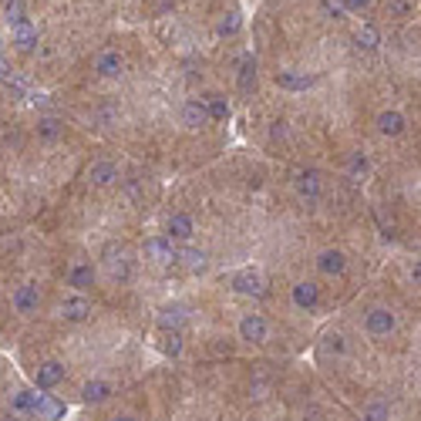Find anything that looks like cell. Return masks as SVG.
<instances>
[{
	"label": "cell",
	"instance_id": "10",
	"mask_svg": "<svg viewBox=\"0 0 421 421\" xmlns=\"http://www.w3.org/2000/svg\"><path fill=\"white\" fill-rule=\"evenodd\" d=\"M317 269H320L324 276H341V273L347 269L344 253H337V250H327V253H320V256H317Z\"/></svg>",
	"mask_w": 421,
	"mask_h": 421
},
{
	"label": "cell",
	"instance_id": "9",
	"mask_svg": "<svg viewBox=\"0 0 421 421\" xmlns=\"http://www.w3.org/2000/svg\"><path fill=\"white\" fill-rule=\"evenodd\" d=\"M317 300H320V287L313 280H304V283L293 287V304L300 306V310H313Z\"/></svg>",
	"mask_w": 421,
	"mask_h": 421
},
{
	"label": "cell",
	"instance_id": "2",
	"mask_svg": "<svg viewBox=\"0 0 421 421\" xmlns=\"http://www.w3.org/2000/svg\"><path fill=\"white\" fill-rule=\"evenodd\" d=\"M145 256L158 263V267H172V263H179V250L172 246V239H165V236H155L145 243Z\"/></svg>",
	"mask_w": 421,
	"mask_h": 421
},
{
	"label": "cell",
	"instance_id": "18",
	"mask_svg": "<svg viewBox=\"0 0 421 421\" xmlns=\"http://www.w3.org/2000/svg\"><path fill=\"white\" fill-rule=\"evenodd\" d=\"M378 132L381 135H401L405 132V115L401 112H381L378 115Z\"/></svg>",
	"mask_w": 421,
	"mask_h": 421
},
{
	"label": "cell",
	"instance_id": "27",
	"mask_svg": "<svg viewBox=\"0 0 421 421\" xmlns=\"http://www.w3.org/2000/svg\"><path fill=\"white\" fill-rule=\"evenodd\" d=\"M38 135L40 139H58V135H61V121H58V118H40Z\"/></svg>",
	"mask_w": 421,
	"mask_h": 421
},
{
	"label": "cell",
	"instance_id": "22",
	"mask_svg": "<svg viewBox=\"0 0 421 421\" xmlns=\"http://www.w3.org/2000/svg\"><path fill=\"white\" fill-rule=\"evenodd\" d=\"M297 192H300L304 199H317V195H320V176H317V172H300V176H297Z\"/></svg>",
	"mask_w": 421,
	"mask_h": 421
},
{
	"label": "cell",
	"instance_id": "33",
	"mask_svg": "<svg viewBox=\"0 0 421 421\" xmlns=\"http://www.w3.org/2000/svg\"><path fill=\"white\" fill-rule=\"evenodd\" d=\"M387 14L405 17V14H408V3H405V0H387Z\"/></svg>",
	"mask_w": 421,
	"mask_h": 421
},
{
	"label": "cell",
	"instance_id": "39",
	"mask_svg": "<svg viewBox=\"0 0 421 421\" xmlns=\"http://www.w3.org/2000/svg\"><path fill=\"white\" fill-rule=\"evenodd\" d=\"M7 421H17V418H7Z\"/></svg>",
	"mask_w": 421,
	"mask_h": 421
},
{
	"label": "cell",
	"instance_id": "11",
	"mask_svg": "<svg viewBox=\"0 0 421 421\" xmlns=\"http://www.w3.org/2000/svg\"><path fill=\"white\" fill-rule=\"evenodd\" d=\"M115 179H118L115 162H105V158H101V162H95V165L88 169V182H91V186H108V182H115Z\"/></svg>",
	"mask_w": 421,
	"mask_h": 421
},
{
	"label": "cell",
	"instance_id": "28",
	"mask_svg": "<svg viewBox=\"0 0 421 421\" xmlns=\"http://www.w3.org/2000/svg\"><path fill=\"white\" fill-rule=\"evenodd\" d=\"M34 398H38L34 391H17V394H14V411H27V415H31Z\"/></svg>",
	"mask_w": 421,
	"mask_h": 421
},
{
	"label": "cell",
	"instance_id": "38",
	"mask_svg": "<svg viewBox=\"0 0 421 421\" xmlns=\"http://www.w3.org/2000/svg\"><path fill=\"white\" fill-rule=\"evenodd\" d=\"M0 58H3V47H0Z\"/></svg>",
	"mask_w": 421,
	"mask_h": 421
},
{
	"label": "cell",
	"instance_id": "3",
	"mask_svg": "<svg viewBox=\"0 0 421 421\" xmlns=\"http://www.w3.org/2000/svg\"><path fill=\"white\" fill-rule=\"evenodd\" d=\"M31 415H34L38 421H61L64 415H68V408H64V401H58L54 394H38Z\"/></svg>",
	"mask_w": 421,
	"mask_h": 421
},
{
	"label": "cell",
	"instance_id": "1",
	"mask_svg": "<svg viewBox=\"0 0 421 421\" xmlns=\"http://www.w3.org/2000/svg\"><path fill=\"white\" fill-rule=\"evenodd\" d=\"M232 290L243 293V297H263L267 293V280H263V273L256 267H246L232 276Z\"/></svg>",
	"mask_w": 421,
	"mask_h": 421
},
{
	"label": "cell",
	"instance_id": "14",
	"mask_svg": "<svg viewBox=\"0 0 421 421\" xmlns=\"http://www.w3.org/2000/svg\"><path fill=\"white\" fill-rule=\"evenodd\" d=\"M121 68H125V61L118 58V51H105V54H98V61H95V71L101 77H118Z\"/></svg>",
	"mask_w": 421,
	"mask_h": 421
},
{
	"label": "cell",
	"instance_id": "25",
	"mask_svg": "<svg viewBox=\"0 0 421 421\" xmlns=\"http://www.w3.org/2000/svg\"><path fill=\"white\" fill-rule=\"evenodd\" d=\"M7 24L14 27V24H21V21H27V3L24 0H7Z\"/></svg>",
	"mask_w": 421,
	"mask_h": 421
},
{
	"label": "cell",
	"instance_id": "32",
	"mask_svg": "<svg viewBox=\"0 0 421 421\" xmlns=\"http://www.w3.org/2000/svg\"><path fill=\"white\" fill-rule=\"evenodd\" d=\"M364 421H387V405H371L364 411Z\"/></svg>",
	"mask_w": 421,
	"mask_h": 421
},
{
	"label": "cell",
	"instance_id": "19",
	"mask_svg": "<svg viewBox=\"0 0 421 421\" xmlns=\"http://www.w3.org/2000/svg\"><path fill=\"white\" fill-rule=\"evenodd\" d=\"M81 398H84L88 405L108 401V398H112V384H108V381H88V384H84V391H81Z\"/></svg>",
	"mask_w": 421,
	"mask_h": 421
},
{
	"label": "cell",
	"instance_id": "5",
	"mask_svg": "<svg viewBox=\"0 0 421 421\" xmlns=\"http://www.w3.org/2000/svg\"><path fill=\"white\" fill-rule=\"evenodd\" d=\"M267 334H269V327H267V320H263L260 313H246V317L239 320V337H243V341H250V344H263V341H267Z\"/></svg>",
	"mask_w": 421,
	"mask_h": 421
},
{
	"label": "cell",
	"instance_id": "15",
	"mask_svg": "<svg viewBox=\"0 0 421 421\" xmlns=\"http://www.w3.org/2000/svg\"><path fill=\"white\" fill-rule=\"evenodd\" d=\"M313 81H317L313 75H297V71H280V75H276V84L287 88V91H306Z\"/></svg>",
	"mask_w": 421,
	"mask_h": 421
},
{
	"label": "cell",
	"instance_id": "12",
	"mask_svg": "<svg viewBox=\"0 0 421 421\" xmlns=\"http://www.w3.org/2000/svg\"><path fill=\"white\" fill-rule=\"evenodd\" d=\"M236 81H239V91H253V88H256V58H253V54H243V58H239Z\"/></svg>",
	"mask_w": 421,
	"mask_h": 421
},
{
	"label": "cell",
	"instance_id": "6",
	"mask_svg": "<svg viewBox=\"0 0 421 421\" xmlns=\"http://www.w3.org/2000/svg\"><path fill=\"white\" fill-rule=\"evenodd\" d=\"M10 44L17 47V51H34L38 47V27L31 24V21H21V24H14L10 27Z\"/></svg>",
	"mask_w": 421,
	"mask_h": 421
},
{
	"label": "cell",
	"instance_id": "7",
	"mask_svg": "<svg viewBox=\"0 0 421 421\" xmlns=\"http://www.w3.org/2000/svg\"><path fill=\"white\" fill-rule=\"evenodd\" d=\"M61 381H64V364L61 361H44L38 368V374H34V384H38L40 391H51V387H58Z\"/></svg>",
	"mask_w": 421,
	"mask_h": 421
},
{
	"label": "cell",
	"instance_id": "31",
	"mask_svg": "<svg viewBox=\"0 0 421 421\" xmlns=\"http://www.w3.org/2000/svg\"><path fill=\"white\" fill-rule=\"evenodd\" d=\"M108 269H112L115 280H125V276H128V260H125V256H121V260H108Z\"/></svg>",
	"mask_w": 421,
	"mask_h": 421
},
{
	"label": "cell",
	"instance_id": "37",
	"mask_svg": "<svg viewBox=\"0 0 421 421\" xmlns=\"http://www.w3.org/2000/svg\"><path fill=\"white\" fill-rule=\"evenodd\" d=\"M108 421H135V415H115V418H108Z\"/></svg>",
	"mask_w": 421,
	"mask_h": 421
},
{
	"label": "cell",
	"instance_id": "21",
	"mask_svg": "<svg viewBox=\"0 0 421 421\" xmlns=\"http://www.w3.org/2000/svg\"><path fill=\"white\" fill-rule=\"evenodd\" d=\"M179 260L192 269V273H202V269L209 267V256L202 253V250H195V246H186V250H179Z\"/></svg>",
	"mask_w": 421,
	"mask_h": 421
},
{
	"label": "cell",
	"instance_id": "35",
	"mask_svg": "<svg viewBox=\"0 0 421 421\" xmlns=\"http://www.w3.org/2000/svg\"><path fill=\"white\" fill-rule=\"evenodd\" d=\"M368 3H371V0H344V7H347V10H364Z\"/></svg>",
	"mask_w": 421,
	"mask_h": 421
},
{
	"label": "cell",
	"instance_id": "23",
	"mask_svg": "<svg viewBox=\"0 0 421 421\" xmlns=\"http://www.w3.org/2000/svg\"><path fill=\"white\" fill-rule=\"evenodd\" d=\"M357 44H361L364 51H374V47L381 44V34H378V27H371V24L357 27Z\"/></svg>",
	"mask_w": 421,
	"mask_h": 421
},
{
	"label": "cell",
	"instance_id": "16",
	"mask_svg": "<svg viewBox=\"0 0 421 421\" xmlns=\"http://www.w3.org/2000/svg\"><path fill=\"white\" fill-rule=\"evenodd\" d=\"M182 121H186V128H202V125H209L206 101H189V105L182 108Z\"/></svg>",
	"mask_w": 421,
	"mask_h": 421
},
{
	"label": "cell",
	"instance_id": "34",
	"mask_svg": "<svg viewBox=\"0 0 421 421\" xmlns=\"http://www.w3.org/2000/svg\"><path fill=\"white\" fill-rule=\"evenodd\" d=\"M350 172H361V176H364V172H368V158H364V155H354V158H350Z\"/></svg>",
	"mask_w": 421,
	"mask_h": 421
},
{
	"label": "cell",
	"instance_id": "4",
	"mask_svg": "<svg viewBox=\"0 0 421 421\" xmlns=\"http://www.w3.org/2000/svg\"><path fill=\"white\" fill-rule=\"evenodd\" d=\"M364 327H368L371 337H387V334L394 330V313H391L387 306H374V310H368Z\"/></svg>",
	"mask_w": 421,
	"mask_h": 421
},
{
	"label": "cell",
	"instance_id": "8",
	"mask_svg": "<svg viewBox=\"0 0 421 421\" xmlns=\"http://www.w3.org/2000/svg\"><path fill=\"white\" fill-rule=\"evenodd\" d=\"M38 306H40V293H38V287H17L14 290V310L17 313H38Z\"/></svg>",
	"mask_w": 421,
	"mask_h": 421
},
{
	"label": "cell",
	"instance_id": "24",
	"mask_svg": "<svg viewBox=\"0 0 421 421\" xmlns=\"http://www.w3.org/2000/svg\"><path fill=\"white\" fill-rule=\"evenodd\" d=\"M158 324H162V327H179V324H186V306H165L162 317H158Z\"/></svg>",
	"mask_w": 421,
	"mask_h": 421
},
{
	"label": "cell",
	"instance_id": "30",
	"mask_svg": "<svg viewBox=\"0 0 421 421\" xmlns=\"http://www.w3.org/2000/svg\"><path fill=\"white\" fill-rule=\"evenodd\" d=\"M324 350L344 354V337H341V334H327V337H324Z\"/></svg>",
	"mask_w": 421,
	"mask_h": 421
},
{
	"label": "cell",
	"instance_id": "20",
	"mask_svg": "<svg viewBox=\"0 0 421 421\" xmlns=\"http://www.w3.org/2000/svg\"><path fill=\"white\" fill-rule=\"evenodd\" d=\"M91 283H95V269L88 267V263L71 267V273H68V287H75V290H88Z\"/></svg>",
	"mask_w": 421,
	"mask_h": 421
},
{
	"label": "cell",
	"instance_id": "17",
	"mask_svg": "<svg viewBox=\"0 0 421 421\" xmlns=\"http://www.w3.org/2000/svg\"><path fill=\"white\" fill-rule=\"evenodd\" d=\"M192 216L186 213H176V216H169V239H189L192 236Z\"/></svg>",
	"mask_w": 421,
	"mask_h": 421
},
{
	"label": "cell",
	"instance_id": "13",
	"mask_svg": "<svg viewBox=\"0 0 421 421\" xmlns=\"http://www.w3.org/2000/svg\"><path fill=\"white\" fill-rule=\"evenodd\" d=\"M88 313H91V304H88L84 297H68V300L61 304V317H64V320H71V324L88 320Z\"/></svg>",
	"mask_w": 421,
	"mask_h": 421
},
{
	"label": "cell",
	"instance_id": "36",
	"mask_svg": "<svg viewBox=\"0 0 421 421\" xmlns=\"http://www.w3.org/2000/svg\"><path fill=\"white\" fill-rule=\"evenodd\" d=\"M7 77H10V68H7V61L0 58V81H7Z\"/></svg>",
	"mask_w": 421,
	"mask_h": 421
},
{
	"label": "cell",
	"instance_id": "26",
	"mask_svg": "<svg viewBox=\"0 0 421 421\" xmlns=\"http://www.w3.org/2000/svg\"><path fill=\"white\" fill-rule=\"evenodd\" d=\"M206 112H209V121L216 118V121H226L230 118V101L226 98H209L206 101Z\"/></svg>",
	"mask_w": 421,
	"mask_h": 421
},
{
	"label": "cell",
	"instance_id": "29",
	"mask_svg": "<svg viewBox=\"0 0 421 421\" xmlns=\"http://www.w3.org/2000/svg\"><path fill=\"white\" fill-rule=\"evenodd\" d=\"M239 24H243V17H239V14L232 10V14H226V17L219 21V27H216V31H219V34L226 38V34H236V31H239Z\"/></svg>",
	"mask_w": 421,
	"mask_h": 421
}]
</instances>
